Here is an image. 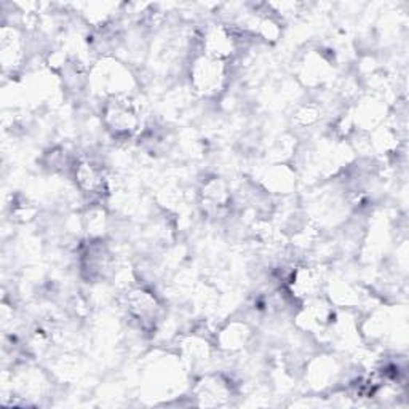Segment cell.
<instances>
[{
  "mask_svg": "<svg viewBox=\"0 0 409 409\" xmlns=\"http://www.w3.org/2000/svg\"><path fill=\"white\" fill-rule=\"evenodd\" d=\"M109 118H112L117 131H131L136 127V114L130 106L115 102V106L109 111Z\"/></svg>",
  "mask_w": 409,
  "mask_h": 409,
  "instance_id": "cell-1",
  "label": "cell"
}]
</instances>
